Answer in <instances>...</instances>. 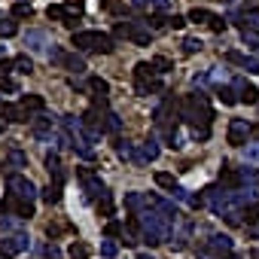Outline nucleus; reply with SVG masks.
<instances>
[{
  "label": "nucleus",
  "mask_w": 259,
  "mask_h": 259,
  "mask_svg": "<svg viewBox=\"0 0 259 259\" xmlns=\"http://www.w3.org/2000/svg\"><path fill=\"white\" fill-rule=\"evenodd\" d=\"M180 119L192 125L195 141H207L210 138V122H213V110L207 104L204 92H192L180 101Z\"/></svg>",
  "instance_id": "obj_1"
},
{
  "label": "nucleus",
  "mask_w": 259,
  "mask_h": 259,
  "mask_svg": "<svg viewBox=\"0 0 259 259\" xmlns=\"http://www.w3.org/2000/svg\"><path fill=\"white\" fill-rule=\"evenodd\" d=\"M70 46L76 52H101V55H110L116 49V40L110 34H104V31H73Z\"/></svg>",
  "instance_id": "obj_2"
},
{
  "label": "nucleus",
  "mask_w": 259,
  "mask_h": 259,
  "mask_svg": "<svg viewBox=\"0 0 259 259\" xmlns=\"http://www.w3.org/2000/svg\"><path fill=\"white\" fill-rule=\"evenodd\" d=\"M135 89H138V95H156V92H162V79H159V70L153 67V61L135 64Z\"/></svg>",
  "instance_id": "obj_3"
},
{
  "label": "nucleus",
  "mask_w": 259,
  "mask_h": 259,
  "mask_svg": "<svg viewBox=\"0 0 259 259\" xmlns=\"http://www.w3.org/2000/svg\"><path fill=\"white\" fill-rule=\"evenodd\" d=\"M76 180L85 192V201H101L107 195V186L101 183V177L92 171V168H76Z\"/></svg>",
  "instance_id": "obj_4"
},
{
  "label": "nucleus",
  "mask_w": 259,
  "mask_h": 259,
  "mask_svg": "<svg viewBox=\"0 0 259 259\" xmlns=\"http://www.w3.org/2000/svg\"><path fill=\"white\" fill-rule=\"evenodd\" d=\"M49 61L52 64H58V67H64V70H70V73H85L89 67H85V61H82V55H76V52H67V49H58V46H52L49 49Z\"/></svg>",
  "instance_id": "obj_5"
},
{
  "label": "nucleus",
  "mask_w": 259,
  "mask_h": 259,
  "mask_svg": "<svg viewBox=\"0 0 259 259\" xmlns=\"http://www.w3.org/2000/svg\"><path fill=\"white\" fill-rule=\"evenodd\" d=\"M31 247V238L28 232L16 229V232H4V238H0V253H7V256H19Z\"/></svg>",
  "instance_id": "obj_6"
},
{
  "label": "nucleus",
  "mask_w": 259,
  "mask_h": 259,
  "mask_svg": "<svg viewBox=\"0 0 259 259\" xmlns=\"http://www.w3.org/2000/svg\"><path fill=\"white\" fill-rule=\"evenodd\" d=\"M250 132H253V125H247V119H232L229 122V144L232 147H244L247 144V138H250Z\"/></svg>",
  "instance_id": "obj_7"
},
{
  "label": "nucleus",
  "mask_w": 259,
  "mask_h": 259,
  "mask_svg": "<svg viewBox=\"0 0 259 259\" xmlns=\"http://www.w3.org/2000/svg\"><path fill=\"white\" fill-rule=\"evenodd\" d=\"M25 46H28L34 55H46V58H49V46H55V43H49V34H46V31H28V34H25Z\"/></svg>",
  "instance_id": "obj_8"
},
{
  "label": "nucleus",
  "mask_w": 259,
  "mask_h": 259,
  "mask_svg": "<svg viewBox=\"0 0 259 259\" xmlns=\"http://www.w3.org/2000/svg\"><path fill=\"white\" fill-rule=\"evenodd\" d=\"M7 186H10V192H16V195H22V198H31V201H34V195H37V186H34L25 174H10V177H7Z\"/></svg>",
  "instance_id": "obj_9"
},
{
  "label": "nucleus",
  "mask_w": 259,
  "mask_h": 259,
  "mask_svg": "<svg viewBox=\"0 0 259 259\" xmlns=\"http://www.w3.org/2000/svg\"><path fill=\"white\" fill-rule=\"evenodd\" d=\"M46 16H49L52 22H61V25H67V28H76V22L82 19V16H76V13H70L64 4H49Z\"/></svg>",
  "instance_id": "obj_10"
},
{
  "label": "nucleus",
  "mask_w": 259,
  "mask_h": 259,
  "mask_svg": "<svg viewBox=\"0 0 259 259\" xmlns=\"http://www.w3.org/2000/svg\"><path fill=\"white\" fill-rule=\"evenodd\" d=\"M244 180H247V174H241V171H232V168L223 162V171H220V183H223V189H226V192H241Z\"/></svg>",
  "instance_id": "obj_11"
},
{
  "label": "nucleus",
  "mask_w": 259,
  "mask_h": 259,
  "mask_svg": "<svg viewBox=\"0 0 259 259\" xmlns=\"http://www.w3.org/2000/svg\"><path fill=\"white\" fill-rule=\"evenodd\" d=\"M232 89L238 92V101H241V104H256V101H259V89H256L253 82H247L244 76H238V79L232 82Z\"/></svg>",
  "instance_id": "obj_12"
},
{
  "label": "nucleus",
  "mask_w": 259,
  "mask_h": 259,
  "mask_svg": "<svg viewBox=\"0 0 259 259\" xmlns=\"http://www.w3.org/2000/svg\"><path fill=\"white\" fill-rule=\"evenodd\" d=\"M223 58H226L229 64H238V67H244L247 73H259V58H253V55H244V52H235V49H229Z\"/></svg>",
  "instance_id": "obj_13"
},
{
  "label": "nucleus",
  "mask_w": 259,
  "mask_h": 259,
  "mask_svg": "<svg viewBox=\"0 0 259 259\" xmlns=\"http://www.w3.org/2000/svg\"><path fill=\"white\" fill-rule=\"evenodd\" d=\"M19 104H22V110L31 116V122H34L37 116H43V110H46V101H43L40 95H22Z\"/></svg>",
  "instance_id": "obj_14"
},
{
  "label": "nucleus",
  "mask_w": 259,
  "mask_h": 259,
  "mask_svg": "<svg viewBox=\"0 0 259 259\" xmlns=\"http://www.w3.org/2000/svg\"><path fill=\"white\" fill-rule=\"evenodd\" d=\"M135 46H150L153 43V31L147 28V22H132V34H128Z\"/></svg>",
  "instance_id": "obj_15"
},
{
  "label": "nucleus",
  "mask_w": 259,
  "mask_h": 259,
  "mask_svg": "<svg viewBox=\"0 0 259 259\" xmlns=\"http://www.w3.org/2000/svg\"><path fill=\"white\" fill-rule=\"evenodd\" d=\"M204 250H210L217 256H232V238L229 235H210V244Z\"/></svg>",
  "instance_id": "obj_16"
},
{
  "label": "nucleus",
  "mask_w": 259,
  "mask_h": 259,
  "mask_svg": "<svg viewBox=\"0 0 259 259\" xmlns=\"http://www.w3.org/2000/svg\"><path fill=\"white\" fill-rule=\"evenodd\" d=\"M0 116H4L7 122H31V116L22 110V104H4L0 107Z\"/></svg>",
  "instance_id": "obj_17"
},
{
  "label": "nucleus",
  "mask_w": 259,
  "mask_h": 259,
  "mask_svg": "<svg viewBox=\"0 0 259 259\" xmlns=\"http://www.w3.org/2000/svg\"><path fill=\"white\" fill-rule=\"evenodd\" d=\"M61 189H64V177H52V183L43 189V201L46 204H58L61 201Z\"/></svg>",
  "instance_id": "obj_18"
},
{
  "label": "nucleus",
  "mask_w": 259,
  "mask_h": 259,
  "mask_svg": "<svg viewBox=\"0 0 259 259\" xmlns=\"http://www.w3.org/2000/svg\"><path fill=\"white\" fill-rule=\"evenodd\" d=\"M101 13H110V16H128L132 13V7L125 4V0H101Z\"/></svg>",
  "instance_id": "obj_19"
},
{
  "label": "nucleus",
  "mask_w": 259,
  "mask_h": 259,
  "mask_svg": "<svg viewBox=\"0 0 259 259\" xmlns=\"http://www.w3.org/2000/svg\"><path fill=\"white\" fill-rule=\"evenodd\" d=\"M125 207L132 210V213H141L144 207H150V198L141 195V192H125Z\"/></svg>",
  "instance_id": "obj_20"
},
{
  "label": "nucleus",
  "mask_w": 259,
  "mask_h": 259,
  "mask_svg": "<svg viewBox=\"0 0 259 259\" xmlns=\"http://www.w3.org/2000/svg\"><path fill=\"white\" fill-rule=\"evenodd\" d=\"M156 159H159V141H156V138H150L147 144H141V165L156 162Z\"/></svg>",
  "instance_id": "obj_21"
},
{
  "label": "nucleus",
  "mask_w": 259,
  "mask_h": 259,
  "mask_svg": "<svg viewBox=\"0 0 259 259\" xmlns=\"http://www.w3.org/2000/svg\"><path fill=\"white\" fill-rule=\"evenodd\" d=\"M116 153H119V159H128V162L141 165V153H138L132 144H125V141H116Z\"/></svg>",
  "instance_id": "obj_22"
},
{
  "label": "nucleus",
  "mask_w": 259,
  "mask_h": 259,
  "mask_svg": "<svg viewBox=\"0 0 259 259\" xmlns=\"http://www.w3.org/2000/svg\"><path fill=\"white\" fill-rule=\"evenodd\" d=\"M4 168H13V174H19V168H28V156H25L22 150H10L7 165H4Z\"/></svg>",
  "instance_id": "obj_23"
},
{
  "label": "nucleus",
  "mask_w": 259,
  "mask_h": 259,
  "mask_svg": "<svg viewBox=\"0 0 259 259\" xmlns=\"http://www.w3.org/2000/svg\"><path fill=\"white\" fill-rule=\"evenodd\" d=\"M52 135V119H46V116H37L34 119V138H49Z\"/></svg>",
  "instance_id": "obj_24"
},
{
  "label": "nucleus",
  "mask_w": 259,
  "mask_h": 259,
  "mask_svg": "<svg viewBox=\"0 0 259 259\" xmlns=\"http://www.w3.org/2000/svg\"><path fill=\"white\" fill-rule=\"evenodd\" d=\"M89 89H92L95 98H107V95H110V82L101 79V76H89Z\"/></svg>",
  "instance_id": "obj_25"
},
{
  "label": "nucleus",
  "mask_w": 259,
  "mask_h": 259,
  "mask_svg": "<svg viewBox=\"0 0 259 259\" xmlns=\"http://www.w3.org/2000/svg\"><path fill=\"white\" fill-rule=\"evenodd\" d=\"M217 98L226 104V107H232V104H238V92L232 89V85H217Z\"/></svg>",
  "instance_id": "obj_26"
},
{
  "label": "nucleus",
  "mask_w": 259,
  "mask_h": 259,
  "mask_svg": "<svg viewBox=\"0 0 259 259\" xmlns=\"http://www.w3.org/2000/svg\"><path fill=\"white\" fill-rule=\"evenodd\" d=\"M46 171H49L52 177H64V171H61V159H58V153H49V156H46Z\"/></svg>",
  "instance_id": "obj_27"
},
{
  "label": "nucleus",
  "mask_w": 259,
  "mask_h": 259,
  "mask_svg": "<svg viewBox=\"0 0 259 259\" xmlns=\"http://www.w3.org/2000/svg\"><path fill=\"white\" fill-rule=\"evenodd\" d=\"M168 19H171V16H159V13H156V16H147V28H150V31L171 28V25H168Z\"/></svg>",
  "instance_id": "obj_28"
},
{
  "label": "nucleus",
  "mask_w": 259,
  "mask_h": 259,
  "mask_svg": "<svg viewBox=\"0 0 259 259\" xmlns=\"http://www.w3.org/2000/svg\"><path fill=\"white\" fill-rule=\"evenodd\" d=\"M13 64H16L19 73H34V61H31V55H16Z\"/></svg>",
  "instance_id": "obj_29"
},
{
  "label": "nucleus",
  "mask_w": 259,
  "mask_h": 259,
  "mask_svg": "<svg viewBox=\"0 0 259 259\" xmlns=\"http://www.w3.org/2000/svg\"><path fill=\"white\" fill-rule=\"evenodd\" d=\"M241 217H244V226H250V223H256V220H259V198H256L253 204H247V207L241 210Z\"/></svg>",
  "instance_id": "obj_30"
},
{
  "label": "nucleus",
  "mask_w": 259,
  "mask_h": 259,
  "mask_svg": "<svg viewBox=\"0 0 259 259\" xmlns=\"http://www.w3.org/2000/svg\"><path fill=\"white\" fill-rule=\"evenodd\" d=\"M156 183H159L162 189H168V192H171V189L177 186V180H174V174H168V171H156Z\"/></svg>",
  "instance_id": "obj_31"
},
{
  "label": "nucleus",
  "mask_w": 259,
  "mask_h": 259,
  "mask_svg": "<svg viewBox=\"0 0 259 259\" xmlns=\"http://www.w3.org/2000/svg\"><path fill=\"white\" fill-rule=\"evenodd\" d=\"M104 235H107V238H119V235H125V226H122L119 220H110V223L104 226Z\"/></svg>",
  "instance_id": "obj_32"
},
{
  "label": "nucleus",
  "mask_w": 259,
  "mask_h": 259,
  "mask_svg": "<svg viewBox=\"0 0 259 259\" xmlns=\"http://www.w3.org/2000/svg\"><path fill=\"white\" fill-rule=\"evenodd\" d=\"M186 19H189V22H207V25H210V19H213V13H207V10H201V7H195V10H192V13H189Z\"/></svg>",
  "instance_id": "obj_33"
},
{
  "label": "nucleus",
  "mask_w": 259,
  "mask_h": 259,
  "mask_svg": "<svg viewBox=\"0 0 259 259\" xmlns=\"http://www.w3.org/2000/svg\"><path fill=\"white\" fill-rule=\"evenodd\" d=\"M201 49H204L201 40H195V37H186V40H183V52H186V55H195V52H201Z\"/></svg>",
  "instance_id": "obj_34"
},
{
  "label": "nucleus",
  "mask_w": 259,
  "mask_h": 259,
  "mask_svg": "<svg viewBox=\"0 0 259 259\" xmlns=\"http://www.w3.org/2000/svg\"><path fill=\"white\" fill-rule=\"evenodd\" d=\"M153 67H156L159 73H168V70H174V61L165 58V55H156V58H153Z\"/></svg>",
  "instance_id": "obj_35"
},
{
  "label": "nucleus",
  "mask_w": 259,
  "mask_h": 259,
  "mask_svg": "<svg viewBox=\"0 0 259 259\" xmlns=\"http://www.w3.org/2000/svg\"><path fill=\"white\" fill-rule=\"evenodd\" d=\"M116 253H119V244H116V241H110V238H107V241H101V256L113 259Z\"/></svg>",
  "instance_id": "obj_36"
},
{
  "label": "nucleus",
  "mask_w": 259,
  "mask_h": 259,
  "mask_svg": "<svg viewBox=\"0 0 259 259\" xmlns=\"http://www.w3.org/2000/svg\"><path fill=\"white\" fill-rule=\"evenodd\" d=\"M98 213H101V217H113V201H110V192L98 201Z\"/></svg>",
  "instance_id": "obj_37"
},
{
  "label": "nucleus",
  "mask_w": 259,
  "mask_h": 259,
  "mask_svg": "<svg viewBox=\"0 0 259 259\" xmlns=\"http://www.w3.org/2000/svg\"><path fill=\"white\" fill-rule=\"evenodd\" d=\"M0 92H10V95H16V92H19L16 79H10L7 73H0Z\"/></svg>",
  "instance_id": "obj_38"
},
{
  "label": "nucleus",
  "mask_w": 259,
  "mask_h": 259,
  "mask_svg": "<svg viewBox=\"0 0 259 259\" xmlns=\"http://www.w3.org/2000/svg\"><path fill=\"white\" fill-rule=\"evenodd\" d=\"M244 159L253 162V165H259V144H247L244 147Z\"/></svg>",
  "instance_id": "obj_39"
},
{
  "label": "nucleus",
  "mask_w": 259,
  "mask_h": 259,
  "mask_svg": "<svg viewBox=\"0 0 259 259\" xmlns=\"http://www.w3.org/2000/svg\"><path fill=\"white\" fill-rule=\"evenodd\" d=\"M31 13H34L31 4H16V7H13V16H16V19H31Z\"/></svg>",
  "instance_id": "obj_40"
},
{
  "label": "nucleus",
  "mask_w": 259,
  "mask_h": 259,
  "mask_svg": "<svg viewBox=\"0 0 259 259\" xmlns=\"http://www.w3.org/2000/svg\"><path fill=\"white\" fill-rule=\"evenodd\" d=\"M40 253H43L46 259H61V250H58L55 244H43V247H40Z\"/></svg>",
  "instance_id": "obj_41"
},
{
  "label": "nucleus",
  "mask_w": 259,
  "mask_h": 259,
  "mask_svg": "<svg viewBox=\"0 0 259 259\" xmlns=\"http://www.w3.org/2000/svg\"><path fill=\"white\" fill-rule=\"evenodd\" d=\"M70 256L73 259H89V247L85 244H70Z\"/></svg>",
  "instance_id": "obj_42"
},
{
  "label": "nucleus",
  "mask_w": 259,
  "mask_h": 259,
  "mask_svg": "<svg viewBox=\"0 0 259 259\" xmlns=\"http://www.w3.org/2000/svg\"><path fill=\"white\" fill-rule=\"evenodd\" d=\"M119 128H122V122H119V116L110 110V113H107V132H113V135H116Z\"/></svg>",
  "instance_id": "obj_43"
},
{
  "label": "nucleus",
  "mask_w": 259,
  "mask_h": 259,
  "mask_svg": "<svg viewBox=\"0 0 259 259\" xmlns=\"http://www.w3.org/2000/svg\"><path fill=\"white\" fill-rule=\"evenodd\" d=\"M64 7H67L70 13H76V16H82V10H85V0H64Z\"/></svg>",
  "instance_id": "obj_44"
},
{
  "label": "nucleus",
  "mask_w": 259,
  "mask_h": 259,
  "mask_svg": "<svg viewBox=\"0 0 259 259\" xmlns=\"http://www.w3.org/2000/svg\"><path fill=\"white\" fill-rule=\"evenodd\" d=\"M19 28H16V22H0V37H13Z\"/></svg>",
  "instance_id": "obj_45"
},
{
  "label": "nucleus",
  "mask_w": 259,
  "mask_h": 259,
  "mask_svg": "<svg viewBox=\"0 0 259 259\" xmlns=\"http://www.w3.org/2000/svg\"><path fill=\"white\" fill-rule=\"evenodd\" d=\"M210 31L223 34V31H226V19H223V16H213V19H210Z\"/></svg>",
  "instance_id": "obj_46"
},
{
  "label": "nucleus",
  "mask_w": 259,
  "mask_h": 259,
  "mask_svg": "<svg viewBox=\"0 0 259 259\" xmlns=\"http://www.w3.org/2000/svg\"><path fill=\"white\" fill-rule=\"evenodd\" d=\"M186 22H189L186 16H171V19H168V25H171V28H177V31H180V28H186Z\"/></svg>",
  "instance_id": "obj_47"
},
{
  "label": "nucleus",
  "mask_w": 259,
  "mask_h": 259,
  "mask_svg": "<svg viewBox=\"0 0 259 259\" xmlns=\"http://www.w3.org/2000/svg\"><path fill=\"white\" fill-rule=\"evenodd\" d=\"M132 7H135V10H153L156 0H132Z\"/></svg>",
  "instance_id": "obj_48"
},
{
  "label": "nucleus",
  "mask_w": 259,
  "mask_h": 259,
  "mask_svg": "<svg viewBox=\"0 0 259 259\" xmlns=\"http://www.w3.org/2000/svg\"><path fill=\"white\" fill-rule=\"evenodd\" d=\"M171 195H174V198H177V201H189V195H186V189H183V186H180V183H177V186H174V189H171Z\"/></svg>",
  "instance_id": "obj_49"
},
{
  "label": "nucleus",
  "mask_w": 259,
  "mask_h": 259,
  "mask_svg": "<svg viewBox=\"0 0 259 259\" xmlns=\"http://www.w3.org/2000/svg\"><path fill=\"white\" fill-rule=\"evenodd\" d=\"M13 67H16V64H13V61H0V73H10V70H13Z\"/></svg>",
  "instance_id": "obj_50"
},
{
  "label": "nucleus",
  "mask_w": 259,
  "mask_h": 259,
  "mask_svg": "<svg viewBox=\"0 0 259 259\" xmlns=\"http://www.w3.org/2000/svg\"><path fill=\"white\" fill-rule=\"evenodd\" d=\"M250 138H253V141H256V144H259V122H256V125H253V132H250Z\"/></svg>",
  "instance_id": "obj_51"
},
{
  "label": "nucleus",
  "mask_w": 259,
  "mask_h": 259,
  "mask_svg": "<svg viewBox=\"0 0 259 259\" xmlns=\"http://www.w3.org/2000/svg\"><path fill=\"white\" fill-rule=\"evenodd\" d=\"M0 259H13V256H7V253H0Z\"/></svg>",
  "instance_id": "obj_52"
},
{
  "label": "nucleus",
  "mask_w": 259,
  "mask_h": 259,
  "mask_svg": "<svg viewBox=\"0 0 259 259\" xmlns=\"http://www.w3.org/2000/svg\"><path fill=\"white\" fill-rule=\"evenodd\" d=\"M223 4H232V0H223Z\"/></svg>",
  "instance_id": "obj_53"
},
{
  "label": "nucleus",
  "mask_w": 259,
  "mask_h": 259,
  "mask_svg": "<svg viewBox=\"0 0 259 259\" xmlns=\"http://www.w3.org/2000/svg\"><path fill=\"white\" fill-rule=\"evenodd\" d=\"M141 259H150V256H141Z\"/></svg>",
  "instance_id": "obj_54"
}]
</instances>
